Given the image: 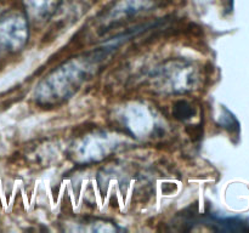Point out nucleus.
Masks as SVG:
<instances>
[{
	"label": "nucleus",
	"instance_id": "f257e3e1",
	"mask_svg": "<svg viewBox=\"0 0 249 233\" xmlns=\"http://www.w3.org/2000/svg\"><path fill=\"white\" fill-rule=\"evenodd\" d=\"M106 56L107 49L96 50L58 66L36 87V103L43 107H55L67 101Z\"/></svg>",
	"mask_w": 249,
	"mask_h": 233
},
{
	"label": "nucleus",
	"instance_id": "f03ea898",
	"mask_svg": "<svg viewBox=\"0 0 249 233\" xmlns=\"http://www.w3.org/2000/svg\"><path fill=\"white\" fill-rule=\"evenodd\" d=\"M198 69L187 60H170L157 68L153 74L156 89L169 94H184L191 91L198 83Z\"/></svg>",
	"mask_w": 249,
	"mask_h": 233
},
{
	"label": "nucleus",
	"instance_id": "7ed1b4c3",
	"mask_svg": "<svg viewBox=\"0 0 249 233\" xmlns=\"http://www.w3.org/2000/svg\"><path fill=\"white\" fill-rule=\"evenodd\" d=\"M29 38L28 19L18 11H10L0 18V46L10 52L21 51Z\"/></svg>",
	"mask_w": 249,
	"mask_h": 233
},
{
	"label": "nucleus",
	"instance_id": "0eeeda50",
	"mask_svg": "<svg viewBox=\"0 0 249 233\" xmlns=\"http://www.w3.org/2000/svg\"><path fill=\"white\" fill-rule=\"evenodd\" d=\"M173 113L174 116L179 120H187V119L192 118V116L195 114L194 107L192 104H190L187 101H178L174 104V109H173Z\"/></svg>",
	"mask_w": 249,
	"mask_h": 233
},
{
	"label": "nucleus",
	"instance_id": "20e7f679",
	"mask_svg": "<svg viewBox=\"0 0 249 233\" xmlns=\"http://www.w3.org/2000/svg\"><path fill=\"white\" fill-rule=\"evenodd\" d=\"M152 6V0H117L104 14L100 21L104 22L105 31L113 24L126 21L141 11Z\"/></svg>",
	"mask_w": 249,
	"mask_h": 233
},
{
	"label": "nucleus",
	"instance_id": "39448f33",
	"mask_svg": "<svg viewBox=\"0 0 249 233\" xmlns=\"http://www.w3.org/2000/svg\"><path fill=\"white\" fill-rule=\"evenodd\" d=\"M105 133L89 136L79 147V154L88 160H97L106 157L111 150L108 140H105Z\"/></svg>",
	"mask_w": 249,
	"mask_h": 233
},
{
	"label": "nucleus",
	"instance_id": "423d86ee",
	"mask_svg": "<svg viewBox=\"0 0 249 233\" xmlns=\"http://www.w3.org/2000/svg\"><path fill=\"white\" fill-rule=\"evenodd\" d=\"M27 15L34 21H44L53 16L62 0H22Z\"/></svg>",
	"mask_w": 249,
	"mask_h": 233
}]
</instances>
